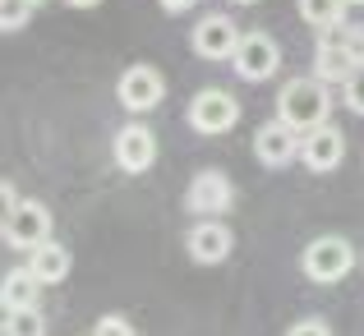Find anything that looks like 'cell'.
Returning a JSON list of instances; mask_svg holds the SVG:
<instances>
[{"instance_id":"cell-2","label":"cell","mask_w":364,"mask_h":336,"mask_svg":"<svg viewBox=\"0 0 364 336\" xmlns=\"http://www.w3.org/2000/svg\"><path fill=\"white\" fill-rule=\"evenodd\" d=\"M355 244L350 239H341V235H318V239H309L304 244V254H300V272L309 276V281H318V286H337V281H346L350 272H355Z\"/></svg>"},{"instance_id":"cell-9","label":"cell","mask_w":364,"mask_h":336,"mask_svg":"<svg viewBox=\"0 0 364 336\" xmlns=\"http://www.w3.org/2000/svg\"><path fill=\"white\" fill-rule=\"evenodd\" d=\"M300 148H304V134L291 129L286 120H267V124H258V134H254V157L272 170L291 166V161L300 157Z\"/></svg>"},{"instance_id":"cell-10","label":"cell","mask_w":364,"mask_h":336,"mask_svg":"<svg viewBox=\"0 0 364 336\" xmlns=\"http://www.w3.org/2000/svg\"><path fill=\"white\" fill-rule=\"evenodd\" d=\"M152 161H157V134L148 124L134 120L116 129V166L124 175H143V170H152Z\"/></svg>"},{"instance_id":"cell-26","label":"cell","mask_w":364,"mask_h":336,"mask_svg":"<svg viewBox=\"0 0 364 336\" xmlns=\"http://www.w3.org/2000/svg\"><path fill=\"white\" fill-rule=\"evenodd\" d=\"M346 5H364V0H346Z\"/></svg>"},{"instance_id":"cell-27","label":"cell","mask_w":364,"mask_h":336,"mask_svg":"<svg viewBox=\"0 0 364 336\" xmlns=\"http://www.w3.org/2000/svg\"><path fill=\"white\" fill-rule=\"evenodd\" d=\"M37 5H42V0H37Z\"/></svg>"},{"instance_id":"cell-8","label":"cell","mask_w":364,"mask_h":336,"mask_svg":"<svg viewBox=\"0 0 364 336\" xmlns=\"http://www.w3.org/2000/svg\"><path fill=\"white\" fill-rule=\"evenodd\" d=\"M235 120H240V102L226 88H203L189 102V129L194 134H226Z\"/></svg>"},{"instance_id":"cell-3","label":"cell","mask_w":364,"mask_h":336,"mask_svg":"<svg viewBox=\"0 0 364 336\" xmlns=\"http://www.w3.org/2000/svg\"><path fill=\"white\" fill-rule=\"evenodd\" d=\"M51 239V207L42 198H23L18 207L5 212V244L18 249V254H33Z\"/></svg>"},{"instance_id":"cell-7","label":"cell","mask_w":364,"mask_h":336,"mask_svg":"<svg viewBox=\"0 0 364 336\" xmlns=\"http://www.w3.org/2000/svg\"><path fill=\"white\" fill-rule=\"evenodd\" d=\"M116 97H120V107L134 111V115L157 111L161 97H166V79H161L152 65H129V70L120 74V83H116Z\"/></svg>"},{"instance_id":"cell-25","label":"cell","mask_w":364,"mask_h":336,"mask_svg":"<svg viewBox=\"0 0 364 336\" xmlns=\"http://www.w3.org/2000/svg\"><path fill=\"white\" fill-rule=\"evenodd\" d=\"M235 5H258V0H235Z\"/></svg>"},{"instance_id":"cell-6","label":"cell","mask_w":364,"mask_h":336,"mask_svg":"<svg viewBox=\"0 0 364 336\" xmlns=\"http://www.w3.org/2000/svg\"><path fill=\"white\" fill-rule=\"evenodd\" d=\"M240 23H235L231 14H208L194 23V33H189V46H194V55H203V60H235V46H240Z\"/></svg>"},{"instance_id":"cell-19","label":"cell","mask_w":364,"mask_h":336,"mask_svg":"<svg viewBox=\"0 0 364 336\" xmlns=\"http://www.w3.org/2000/svg\"><path fill=\"white\" fill-rule=\"evenodd\" d=\"M33 9H37V0H0V28H5V33H18V28L33 18Z\"/></svg>"},{"instance_id":"cell-17","label":"cell","mask_w":364,"mask_h":336,"mask_svg":"<svg viewBox=\"0 0 364 336\" xmlns=\"http://www.w3.org/2000/svg\"><path fill=\"white\" fill-rule=\"evenodd\" d=\"M318 42H337L355 65H364V28H355V23H337V28H328V33H318Z\"/></svg>"},{"instance_id":"cell-12","label":"cell","mask_w":364,"mask_h":336,"mask_svg":"<svg viewBox=\"0 0 364 336\" xmlns=\"http://www.w3.org/2000/svg\"><path fill=\"white\" fill-rule=\"evenodd\" d=\"M341 157H346V134H341L337 124H318V129L304 134L300 161H304L309 170L328 175V170H337V166H341Z\"/></svg>"},{"instance_id":"cell-13","label":"cell","mask_w":364,"mask_h":336,"mask_svg":"<svg viewBox=\"0 0 364 336\" xmlns=\"http://www.w3.org/2000/svg\"><path fill=\"white\" fill-rule=\"evenodd\" d=\"M28 267L37 272V281H42V286H60L65 276H70L74 258H70V249H65V244L46 239L42 249H33V254H28Z\"/></svg>"},{"instance_id":"cell-23","label":"cell","mask_w":364,"mask_h":336,"mask_svg":"<svg viewBox=\"0 0 364 336\" xmlns=\"http://www.w3.org/2000/svg\"><path fill=\"white\" fill-rule=\"evenodd\" d=\"M194 5H198V0H161V9H166V14H189Z\"/></svg>"},{"instance_id":"cell-5","label":"cell","mask_w":364,"mask_h":336,"mask_svg":"<svg viewBox=\"0 0 364 336\" xmlns=\"http://www.w3.org/2000/svg\"><path fill=\"white\" fill-rule=\"evenodd\" d=\"M235 203V185L231 175H222V170H198L194 180H189V194H185V207L198 217V222H208V217H226Z\"/></svg>"},{"instance_id":"cell-4","label":"cell","mask_w":364,"mask_h":336,"mask_svg":"<svg viewBox=\"0 0 364 336\" xmlns=\"http://www.w3.org/2000/svg\"><path fill=\"white\" fill-rule=\"evenodd\" d=\"M235 74H240L245 83H263L272 79L277 70H282V46H277L272 33H263V28H254V33L240 37V46H235Z\"/></svg>"},{"instance_id":"cell-24","label":"cell","mask_w":364,"mask_h":336,"mask_svg":"<svg viewBox=\"0 0 364 336\" xmlns=\"http://www.w3.org/2000/svg\"><path fill=\"white\" fill-rule=\"evenodd\" d=\"M65 5H74V9H92V5H102V0H65Z\"/></svg>"},{"instance_id":"cell-20","label":"cell","mask_w":364,"mask_h":336,"mask_svg":"<svg viewBox=\"0 0 364 336\" xmlns=\"http://www.w3.org/2000/svg\"><path fill=\"white\" fill-rule=\"evenodd\" d=\"M92 336H139V332H134V323L124 318V313H102V318L92 323Z\"/></svg>"},{"instance_id":"cell-14","label":"cell","mask_w":364,"mask_h":336,"mask_svg":"<svg viewBox=\"0 0 364 336\" xmlns=\"http://www.w3.org/2000/svg\"><path fill=\"white\" fill-rule=\"evenodd\" d=\"M37 295H42V281H37L33 267H9L5 272V286H0V300H5V313L9 309H33Z\"/></svg>"},{"instance_id":"cell-16","label":"cell","mask_w":364,"mask_h":336,"mask_svg":"<svg viewBox=\"0 0 364 336\" xmlns=\"http://www.w3.org/2000/svg\"><path fill=\"white\" fill-rule=\"evenodd\" d=\"M300 18L318 33H328V28L346 23V0H300Z\"/></svg>"},{"instance_id":"cell-1","label":"cell","mask_w":364,"mask_h":336,"mask_svg":"<svg viewBox=\"0 0 364 336\" xmlns=\"http://www.w3.org/2000/svg\"><path fill=\"white\" fill-rule=\"evenodd\" d=\"M332 115V88L323 79H286L282 92H277V120H286L291 129L309 134L318 124H328Z\"/></svg>"},{"instance_id":"cell-22","label":"cell","mask_w":364,"mask_h":336,"mask_svg":"<svg viewBox=\"0 0 364 336\" xmlns=\"http://www.w3.org/2000/svg\"><path fill=\"white\" fill-rule=\"evenodd\" d=\"M286 336H332V327L323 318H300V323H291V327H286Z\"/></svg>"},{"instance_id":"cell-21","label":"cell","mask_w":364,"mask_h":336,"mask_svg":"<svg viewBox=\"0 0 364 336\" xmlns=\"http://www.w3.org/2000/svg\"><path fill=\"white\" fill-rule=\"evenodd\" d=\"M341 102H346V107L355 111V115H364V65H360L355 74H350L346 83H341Z\"/></svg>"},{"instance_id":"cell-15","label":"cell","mask_w":364,"mask_h":336,"mask_svg":"<svg viewBox=\"0 0 364 336\" xmlns=\"http://www.w3.org/2000/svg\"><path fill=\"white\" fill-rule=\"evenodd\" d=\"M355 70H360V65L350 60L337 42H318V55H314V79H323L328 88H337V83H346Z\"/></svg>"},{"instance_id":"cell-11","label":"cell","mask_w":364,"mask_h":336,"mask_svg":"<svg viewBox=\"0 0 364 336\" xmlns=\"http://www.w3.org/2000/svg\"><path fill=\"white\" fill-rule=\"evenodd\" d=\"M185 249H189V258H194V263L217 267V263H226V258H231L235 235H231V226H226L222 217H208V222H198L194 230H189Z\"/></svg>"},{"instance_id":"cell-18","label":"cell","mask_w":364,"mask_h":336,"mask_svg":"<svg viewBox=\"0 0 364 336\" xmlns=\"http://www.w3.org/2000/svg\"><path fill=\"white\" fill-rule=\"evenodd\" d=\"M5 336H46V318L42 309H9L5 313Z\"/></svg>"}]
</instances>
